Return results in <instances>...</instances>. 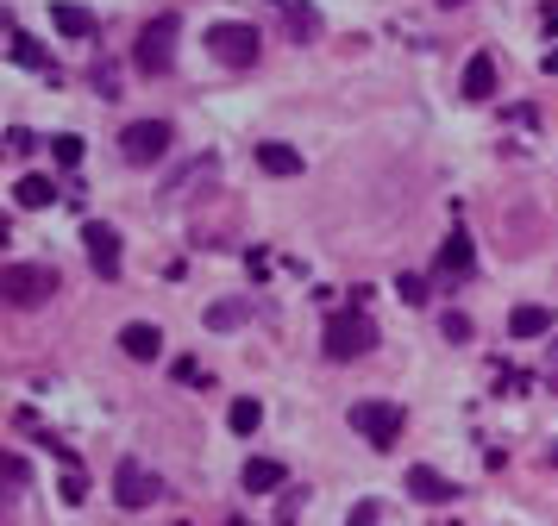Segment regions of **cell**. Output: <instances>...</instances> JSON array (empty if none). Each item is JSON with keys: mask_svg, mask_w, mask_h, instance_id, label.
<instances>
[{"mask_svg": "<svg viewBox=\"0 0 558 526\" xmlns=\"http://www.w3.org/2000/svg\"><path fill=\"white\" fill-rule=\"evenodd\" d=\"M164 495H170L164 476L145 470L138 458H126L120 470H113V501H120V508H151V501H164Z\"/></svg>", "mask_w": 558, "mask_h": 526, "instance_id": "6", "label": "cell"}, {"mask_svg": "<svg viewBox=\"0 0 558 526\" xmlns=\"http://www.w3.org/2000/svg\"><path fill=\"white\" fill-rule=\"evenodd\" d=\"M51 26H57L63 38L88 44V38H95V13H88V7H76V0H57V7H51Z\"/></svg>", "mask_w": 558, "mask_h": 526, "instance_id": "13", "label": "cell"}, {"mask_svg": "<svg viewBox=\"0 0 558 526\" xmlns=\"http://www.w3.org/2000/svg\"><path fill=\"white\" fill-rule=\"evenodd\" d=\"M370 345H377V320H370L364 307H333L327 326H320V351H327L333 364H352Z\"/></svg>", "mask_w": 558, "mask_h": 526, "instance_id": "1", "label": "cell"}, {"mask_svg": "<svg viewBox=\"0 0 558 526\" xmlns=\"http://www.w3.org/2000/svg\"><path fill=\"white\" fill-rule=\"evenodd\" d=\"M239 320H245V301H214V307H207V326H214V332L239 326Z\"/></svg>", "mask_w": 558, "mask_h": 526, "instance_id": "23", "label": "cell"}, {"mask_svg": "<svg viewBox=\"0 0 558 526\" xmlns=\"http://www.w3.org/2000/svg\"><path fill=\"white\" fill-rule=\"evenodd\" d=\"M283 26H289L295 44H308V38H320V13L308 7V0H283Z\"/></svg>", "mask_w": 558, "mask_h": 526, "instance_id": "17", "label": "cell"}, {"mask_svg": "<svg viewBox=\"0 0 558 526\" xmlns=\"http://www.w3.org/2000/svg\"><path fill=\"white\" fill-rule=\"evenodd\" d=\"M176 145V132H170V119H132V126L120 132V157L132 163V170H151L157 157H164Z\"/></svg>", "mask_w": 558, "mask_h": 526, "instance_id": "4", "label": "cell"}, {"mask_svg": "<svg viewBox=\"0 0 558 526\" xmlns=\"http://www.w3.org/2000/svg\"><path fill=\"white\" fill-rule=\"evenodd\" d=\"M170 57H176V13H157L132 44V63L138 76H170Z\"/></svg>", "mask_w": 558, "mask_h": 526, "instance_id": "3", "label": "cell"}, {"mask_svg": "<svg viewBox=\"0 0 558 526\" xmlns=\"http://www.w3.org/2000/svg\"><path fill=\"white\" fill-rule=\"evenodd\" d=\"M546 69H552V76H558V51H546Z\"/></svg>", "mask_w": 558, "mask_h": 526, "instance_id": "34", "label": "cell"}, {"mask_svg": "<svg viewBox=\"0 0 558 526\" xmlns=\"http://www.w3.org/2000/svg\"><path fill=\"white\" fill-rule=\"evenodd\" d=\"M352 426H358V433L377 445V451H389L395 439H402V408H395V401H358Z\"/></svg>", "mask_w": 558, "mask_h": 526, "instance_id": "7", "label": "cell"}, {"mask_svg": "<svg viewBox=\"0 0 558 526\" xmlns=\"http://www.w3.org/2000/svg\"><path fill=\"white\" fill-rule=\"evenodd\" d=\"M19 489H26V458L13 451V458H7V495H19Z\"/></svg>", "mask_w": 558, "mask_h": 526, "instance_id": "29", "label": "cell"}, {"mask_svg": "<svg viewBox=\"0 0 558 526\" xmlns=\"http://www.w3.org/2000/svg\"><path fill=\"white\" fill-rule=\"evenodd\" d=\"M214 176H220V157H214V151H201L195 163H182V170L170 176L164 195H195V188H201V182H214Z\"/></svg>", "mask_w": 558, "mask_h": 526, "instance_id": "12", "label": "cell"}, {"mask_svg": "<svg viewBox=\"0 0 558 526\" xmlns=\"http://www.w3.org/2000/svg\"><path fill=\"white\" fill-rule=\"evenodd\" d=\"M345 526H377V501H358V508H352V520H345Z\"/></svg>", "mask_w": 558, "mask_h": 526, "instance_id": "31", "label": "cell"}, {"mask_svg": "<svg viewBox=\"0 0 558 526\" xmlns=\"http://www.w3.org/2000/svg\"><path fill=\"white\" fill-rule=\"evenodd\" d=\"M439 526H452V520H439Z\"/></svg>", "mask_w": 558, "mask_h": 526, "instance_id": "39", "label": "cell"}, {"mask_svg": "<svg viewBox=\"0 0 558 526\" xmlns=\"http://www.w3.org/2000/svg\"><path fill=\"white\" fill-rule=\"evenodd\" d=\"M7 63H19V69H51V57L38 51V38H32L26 26H7Z\"/></svg>", "mask_w": 558, "mask_h": 526, "instance_id": "15", "label": "cell"}, {"mask_svg": "<svg viewBox=\"0 0 558 526\" xmlns=\"http://www.w3.org/2000/svg\"><path fill=\"white\" fill-rule=\"evenodd\" d=\"M120 351L132 357V364H151V357H157V351H164V332H157L151 320H132V326L120 332Z\"/></svg>", "mask_w": 558, "mask_h": 526, "instance_id": "10", "label": "cell"}, {"mask_svg": "<svg viewBox=\"0 0 558 526\" xmlns=\"http://www.w3.org/2000/svg\"><path fill=\"white\" fill-rule=\"evenodd\" d=\"M51 157L63 163V170H82V157H88V145H82L76 132H63V138H51Z\"/></svg>", "mask_w": 558, "mask_h": 526, "instance_id": "22", "label": "cell"}, {"mask_svg": "<svg viewBox=\"0 0 558 526\" xmlns=\"http://www.w3.org/2000/svg\"><path fill=\"white\" fill-rule=\"evenodd\" d=\"M439 7H458V0H439Z\"/></svg>", "mask_w": 558, "mask_h": 526, "instance_id": "36", "label": "cell"}, {"mask_svg": "<svg viewBox=\"0 0 558 526\" xmlns=\"http://www.w3.org/2000/svg\"><path fill=\"white\" fill-rule=\"evenodd\" d=\"M226 420H232V433H239V439H251V433H258V420H264V408H258L251 395H239V401L226 408Z\"/></svg>", "mask_w": 558, "mask_h": 526, "instance_id": "21", "label": "cell"}, {"mask_svg": "<svg viewBox=\"0 0 558 526\" xmlns=\"http://www.w3.org/2000/svg\"><path fill=\"white\" fill-rule=\"evenodd\" d=\"M395 289H402V301H408V307H427V282H421V276H402Z\"/></svg>", "mask_w": 558, "mask_h": 526, "instance_id": "28", "label": "cell"}, {"mask_svg": "<svg viewBox=\"0 0 558 526\" xmlns=\"http://www.w3.org/2000/svg\"><path fill=\"white\" fill-rule=\"evenodd\" d=\"M88 82H95V94H107V101H113V94H120V69H113V63H95V76H88Z\"/></svg>", "mask_w": 558, "mask_h": 526, "instance_id": "26", "label": "cell"}, {"mask_svg": "<svg viewBox=\"0 0 558 526\" xmlns=\"http://www.w3.org/2000/svg\"><path fill=\"white\" fill-rule=\"evenodd\" d=\"M226 526H245V520H239V514H232V520H226Z\"/></svg>", "mask_w": 558, "mask_h": 526, "instance_id": "35", "label": "cell"}, {"mask_svg": "<svg viewBox=\"0 0 558 526\" xmlns=\"http://www.w3.org/2000/svg\"><path fill=\"white\" fill-rule=\"evenodd\" d=\"M82 495H88V470L69 464V470H63V501H82Z\"/></svg>", "mask_w": 558, "mask_h": 526, "instance_id": "27", "label": "cell"}, {"mask_svg": "<svg viewBox=\"0 0 558 526\" xmlns=\"http://www.w3.org/2000/svg\"><path fill=\"white\" fill-rule=\"evenodd\" d=\"M552 464H558V445H552Z\"/></svg>", "mask_w": 558, "mask_h": 526, "instance_id": "37", "label": "cell"}, {"mask_svg": "<svg viewBox=\"0 0 558 526\" xmlns=\"http://www.w3.org/2000/svg\"><path fill=\"white\" fill-rule=\"evenodd\" d=\"M508 119H515V126H527V132H533V126H540V107H508Z\"/></svg>", "mask_w": 558, "mask_h": 526, "instance_id": "33", "label": "cell"}, {"mask_svg": "<svg viewBox=\"0 0 558 526\" xmlns=\"http://www.w3.org/2000/svg\"><path fill=\"white\" fill-rule=\"evenodd\" d=\"M245 270L264 282V276H270V251H245Z\"/></svg>", "mask_w": 558, "mask_h": 526, "instance_id": "30", "label": "cell"}, {"mask_svg": "<svg viewBox=\"0 0 558 526\" xmlns=\"http://www.w3.org/2000/svg\"><path fill=\"white\" fill-rule=\"evenodd\" d=\"M464 101H496V57H471L464 63Z\"/></svg>", "mask_w": 558, "mask_h": 526, "instance_id": "14", "label": "cell"}, {"mask_svg": "<svg viewBox=\"0 0 558 526\" xmlns=\"http://www.w3.org/2000/svg\"><path fill=\"white\" fill-rule=\"evenodd\" d=\"M38 151V132L32 126H7V157H32Z\"/></svg>", "mask_w": 558, "mask_h": 526, "instance_id": "25", "label": "cell"}, {"mask_svg": "<svg viewBox=\"0 0 558 526\" xmlns=\"http://www.w3.org/2000/svg\"><path fill=\"white\" fill-rule=\"evenodd\" d=\"M283 483H289V470L276 464V458H251L245 464V489L251 495H270V489H283Z\"/></svg>", "mask_w": 558, "mask_h": 526, "instance_id": "18", "label": "cell"}, {"mask_svg": "<svg viewBox=\"0 0 558 526\" xmlns=\"http://www.w3.org/2000/svg\"><path fill=\"white\" fill-rule=\"evenodd\" d=\"M82 245H88V263H95L101 282L120 276V232H113L107 220H88V226H82Z\"/></svg>", "mask_w": 558, "mask_h": 526, "instance_id": "8", "label": "cell"}, {"mask_svg": "<svg viewBox=\"0 0 558 526\" xmlns=\"http://www.w3.org/2000/svg\"><path fill=\"white\" fill-rule=\"evenodd\" d=\"M207 51H214L226 69H251L264 51V32L258 26H245V19H220L214 32H207Z\"/></svg>", "mask_w": 558, "mask_h": 526, "instance_id": "2", "label": "cell"}, {"mask_svg": "<svg viewBox=\"0 0 558 526\" xmlns=\"http://www.w3.org/2000/svg\"><path fill=\"white\" fill-rule=\"evenodd\" d=\"M258 170H264V176H301V151L270 138V145H258Z\"/></svg>", "mask_w": 558, "mask_h": 526, "instance_id": "16", "label": "cell"}, {"mask_svg": "<svg viewBox=\"0 0 558 526\" xmlns=\"http://www.w3.org/2000/svg\"><path fill=\"white\" fill-rule=\"evenodd\" d=\"M540 32L558 38V0H546V7H540Z\"/></svg>", "mask_w": 558, "mask_h": 526, "instance_id": "32", "label": "cell"}, {"mask_svg": "<svg viewBox=\"0 0 558 526\" xmlns=\"http://www.w3.org/2000/svg\"><path fill=\"white\" fill-rule=\"evenodd\" d=\"M546 326H552L546 307H515V314H508V332H515V339H540Z\"/></svg>", "mask_w": 558, "mask_h": 526, "instance_id": "20", "label": "cell"}, {"mask_svg": "<svg viewBox=\"0 0 558 526\" xmlns=\"http://www.w3.org/2000/svg\"><path fill=\"white\" fill-rule=\"evenodd\" d=\"M408 495L414 501H458V483H452V476H439V470H427V464H414L408 470Z\"/></svg>", "mask_w": 558, "mask_h": 526, "instance_id": "11", "label": "cell"}, {"mask_svg": "<svg viewBox=\"0 0 558 526\" xmlns=\"http://www.w3.org/2000/svg\"><path fill=\"white\" fill-rule=\"evenodd\" d=\"M439 332H446L452 345H471V339H477V326H471V314H439Z\"/></svg>", "mask_w": 558, "mask_h": 526, "instance_id": "24", "label": "cell"}, {"mask_svg": "<svg viewBox=\"0 0 558 526\" xmlns=\"http://www.w3.org/2000/svg\"><path fill=\"white\" fill-rule=\"evenodd\" d=\"M0 289H7V307H44L57 295V270H44V263H7Z\"/></svg>", "mask_w": 558, "mask_h": 526, "instance_id": "5", "label": "cell"}, {"mask_svg": "<svg viewBox=\"0 0 558 526\" xmlns=\"http://www.w3.org/2000/svg\"><path fill=\"white\" fill-rule=\"evenodd\" d=\"M13 201H19V207H51V201H57V182H51V176H19V182H13Z\"/></svg>", "mask_w": 558, "mask_h": 526, "instance_id": "19", "label": "cell"}, {"mask_svg": "<svg viewBox=\"0 0 558 526\" xmlns=\"http://www.w3.org/2000/svg\"><path fill=\"white\" fill-rule=\"evenodd\" d=\"M471 270H477V245H471L464 232H452L446 245H439V276L458 282V276H471Z\"/></svg>", "mask_w": 558, "mask_h": 526, "instance_id": "9", "label": "cell"}, {"mask_svg": "<svg viewBox=\"0 0 558 526\" xmlns=\"http://www.w3.org/2000/svg\"><path fill=\"white\" fill-rule=\"evenodd\" d=\"M176 526H189V520H176Z\"/></svg>", "mask_w": 558, "mask_h": 526, "instance_id": "38", "label": "cell"}]
</instances>
